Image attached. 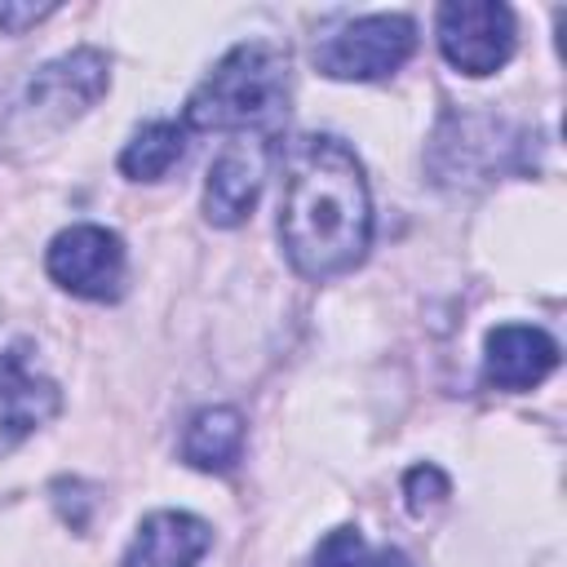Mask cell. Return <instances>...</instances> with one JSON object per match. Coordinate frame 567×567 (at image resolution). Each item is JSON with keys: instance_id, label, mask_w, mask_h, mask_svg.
Returning <instances> with one entry per match:
<instances>
[{"instance_id": "obj_11", "label": "cell", "mask_w": 567, "mask_h": 567, "mask_svg": "<svg viewBox=\"0 0 567 567\" xmlns=\"http://www.w3.org/2000/svg\"><path fill=\"white\" fill-rule=\"evenodd\" d=\"M244 452V416L235 408H199L182 434V461L208 474L235 470Z\"/></svg>"}, {"instance_id": "obj_13", "label": "cell", "mask_w": 567, "mask_h": 567, "mask_svg": "<svg viewBox=\"0 0 567 567\" xmlns=\"http://www.w3.org/2000/svg\"><path fill=\"white\" fill-rule=\"evenodd\" d=\"M310 567H412V558L390 545H368L359 527H337L319 540Z\"/></svg>"}, {"instance_id": "obj_14", "label": "cell", "mask_w": 567, "mask_h": 567, "mask_svg": "<svg viewBox=\"0 0 567 567\" xmlns=\"http://www.w3.org/2000/svg\"><path fill=\"white\" fill-rule=\"evenodd\" d=\"M403 492H408V505H412V514H425L430 505H439V501L447 496V478H443L434 465H416V470H408V478H403Z\"/></svg>"}, {"instance_id": "obj_8", "label": "cell", "mask_w": 567, "mask_h": 567, "mask_svg": "<svg viewBox=\"0 0 567 567\" xmlns=\"http://www.w3.org/2000/svg\"><path fill=\"white\" fill-rule=\"evenodd\" d=\"M62 408L58 385L31 363V346H4L0 350V452L22 443L31 430H40Z\"/></svg>"}, {"instance_id": "obj_12", "label": "cell", "mask_w": 567, "mask_h": 567, "mask_svg": "<svg viewBox=\"0 0 567 567\" xmlns=\"http://www.w3.org/2000/svg\"><path fill=\"white\" fill-rule=\"evenodd\" d=\"M182 155H186V124H177V120H151V124H142L124 142L120 173L133 177V182H159Z\"/></svg>"}, {"instance_id": "obj_15", "label": "cell", "mask_w": 567, "mask_h": 567, "mask_svg": "<svg viewBox=\"0 0 567 567\" xmlns=\"http://www.w3.org/2000/svg\"><path fill=\"white\" fill-rule=\"evenodd\" d=\"M49 13H53V4H0V31L18 35V31L35 27V22L49 18Z\"/></svg>"}, {"instance_id": "obj_1", "label": "cell", "mask_w": 567, "mask_h": 567, "mask_svg": "<svg viewBox=\"0 0 567 567\" xmlns=\"http://www.w3.org/2000/svg\"><path fill=\"white\" fill-rule=\"evenodd\" d=\"M279 244L301 279L350 275L372 244V195L363 164L341 137H297L284 155Z\"/></svg>"}, {"instance_id": "obj_3", "label": "cell", "mask_w": 567, "mask_h": 567, "mask_svg": "<svg viewBox=\"0 0 567 567\" xmlns=\"http://www.w3.org/2000/svg\"><path fill=\"white\" fill-rule=\"evenodd\" d=\"M416 49V27L403 13H368L337 27L319 49L315 66L328 80H381L394 75Z\"/></svg>"}, {"instance_id": "obj_5", "label": "cell", "mask_w": 567, "mask_h": 567, "mask_svg": "<svg viewBox=\"0 0 567 567\" xmlns=\"http://www.w3.org/2000/svg\"><path fill=\"white\" fill-rule=\"evenodd\" d=\"M44 266H49V279L71 297L115 301L124 288V239L93 221L66 226L53 235Z\"/></svg>"}, {"instance_id": "obj_2", "label": "cell", "mask_w": 567, "mask_h": 567, "mask_svg": "<svg viewBox=\"0 0 567 567\" xmlns=\"http://www.w3.org/2000/svg\"><path fill=\"white\" fill-rule=\"evenodd\" d=\"M288 115V53L266 40L235 44L186 97L195 133H266Z\"/></svg>"}, {"instance_id": "obj_10", "label": "cell", "mask_w": 567, "mask_h": 567, "mask_svg": "<svg viewBox=\"0 0 567 567\" xmlns=\"http://www.w3.org/2000/svg\"><path fill=\"white\" fill-rule=\"evenodd\" d=\"M213 545V527L186 509H155L142 518L124 567H199Z\"/></svg>"}, {"instance_id": "obj_9", "label": "cell", "mask_w": 567, "mask_h": 567, "mask_svg": "<svg viewBox=\"0 0 567 567\" xmlns=\"http://www.w3.org/2000/svg\"><path fill=\"white\" fill-rule=\"evenodd\" d=\"M558 368V341L536 323H501L487 332L483 377L496 390H532Z\"/></svg>"}, {"instance_id": "obj_6", "label": "cell", "mask_w": 567, "mask_h": 567, "mask_svg": "<svg viewBox=\"0 0 567 567\" xmlns=\"http://www.w3.org/2000/svg\"><path fill=\"white\" fill-rule=\"evenodd\" d=\"M266 177H270V137L266 133H235L208 168L204 217L213 226H239L257 208Z\"/></svg>"}, {"instance_id": "obj_7", "label": "cell", "mask_w": 567, "mask_h": 567, "mask_svg": "<svg viewBox=\"0 0 567 567\" xmlns=\"http://www.w3.org/2000/svg\"><path fill=\"white\" fill-rule=\"evenodd\" d=\"M111 84V71H106V58L97 49H75V53H62L58 62L40 66L27 84V115L35 120H49V124H66L75 115H84Z\"/></svg>"}, {"instance_id": "obj_4", "label": "cell", "mask_w": 567, "mask_h": 567, "mask_svg": "<svg viewBox=\"0 0 567 567\" xmlns=\"http://www.w3.org/2000/svg\"><path fill=\"white\" fill-rule=\"evenodd\" d=\"M443 58L465 75H492L514 53V9L496 0H452L434 13Z\"/></svg>"}]
</instances>
